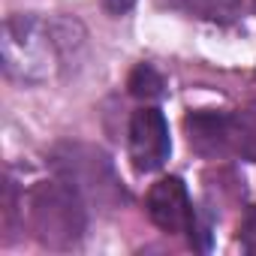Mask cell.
Listing matches in <instances>:
<instances>
[{
    "label": "cell",
    "mask_w": 256,
    "mask_h": 256,
    "mask_svg": "<svg viewBox=\"0 0 256 256\" xmlns=\"http://www.w3.org/2000/svg\"><path fill=\"white\" fill-rule=\"evenodd\" d=\"M172 154V139H169V124L160 108L142 106L130 118V160L136 172H157L166 166Z\"/></svg>",
    "instance_id": "obj_5"
},
{
    "label": "cell",
    "mask_w": 256,
    "mask_h": 256,
    "mask_svg": "<svg viewBox=\"0 0 256 256\" xmlns=\"http://www.w3.org/2000/svg\"><path fill=\"white\" fill-rule=\"evenodd\" d=\"M28 223L34 238L52 250H72L88 232V199L64 178L40 181L28 193Z\"/></svg>",
    "instance_id": "obj_1"
},
{
    "label": "cell",
    "mask_w": 256,
    "mask_h": 256,
    "mask_svg": "<svg viewBox=\"0 0 256 256\" xmlns=\"http://www.w3.org/2000/svg\"><path fill=\"white\" fill-rule=\"evenodd\" d=\"M136 6V0H102V10L108 16H124V12H130Z\"/></svg>",
    "instance_id": "obj_11"
},
{
    "label": "cell",
    "mask_w": 256,
    "mask_h": 256,
    "mask_svg": "<svg viewBox=\"0 0 256 256\" xmlns=\"http://www.w3.org/2000/svg\"><path fill=\"white\" fill-rule=\"evenodd\" d=\"M157 4L190 18H205L217 24H232L241 16V0H157Z\"/></svg>",
    "instance_id": "obj_7"
},
{
    "label": "cell",
    "mask_w": 256,
    "mask_h": 256,
    "mask_svg": "<svg viewBox=\"0 0 256 256\" xmlns=\"http://www.w3.org/2000/svg\"><path fill=\"white\" fill-rule=\"evenodd\" d=\"M238 241L247 253L256 256V205H250L241 217V226H238Z\"/></svg>",
    "instance_id": "obj_10"
},
{
    "label": "cell",
    "mask_w": 256,
    "mask_h": 256,
    "mask_svg": "<svg viewBox=\"0 0 256 256\" xmlns=\"http://www.w3.org/2000/svg\"><path fill=\"white\" fill-rule=\"evenodd\" d=\"M126 90H130V96H136L142 102H157L166 96V78L151 64H139L130 72V78H126Z\"/></svg>",
    "instance_id": "obj_8"
},
{
    "label": "cell",
    "mask_w": 256,
    "mask_h": 256,
    "mask_svg": "<svg viewBox=\"0 0 256 256\" xmlns=\"http://www.w3.org/2000/svg\"><path fill=\"white\" fill-rule=\"evenodd\" d=\"M52 169L58 178L72 184L88 202L118 208L126 202V190L114 175V166L106 151L82 142H64L52 151Z\"/></svg>",
    "instance_id": "obj_3"
},
{
    "label": "cell",
    "mask_w": 256,
    "mask_h": 256,
    "mask_svg": "<svg viewBox=\"0 0 256 256\" xmlns=\"http://www.w3.org/2000/svg\"><path fill=\"white\" fill-rule=\"evenodd\" d=\"M190 148L199 157H226L235 154V114L229 112H190L184 120Z\"/></svg>",
    "instance_id": "obj_6"
},
{
    "label": "cell",
    "mask_w": 256,
    "mask_h": 256,
    "mask_svg": "<svg viewBox=\"0 0 256 256\" xmlns=\"http://www.w3.org/2000/svg\"><path fill=\"white\" fill-rule=\"evenodd\" d=\"M253 6H256V0H253Z\"/></svg>",
    "instance_id": "obj_12"
},
{
    "label": "cell",
    "mask_w": 256,
    "mask_h": 256,
    "mask_svg": "<svg viewBox=\"0 0 256 256\" xmlns=\"http://www.w3.org/2000/svg\"><path fill=\"white\" fill-rule=\"evenodd\" d=\"M145 208H148V217L163 232H169V235H187L196 250H211V232L199 223L196 208H193L190 193H187V184L181 178H175V175L160 178L148 190Z\"/></svg>",
    "instance_id": "obj_4"
},
{
    "label": "cell",
    "mask_w": 256,
    "mask_h": 256,
    "mask_svg": "<svg viewBox=\"0 0 256 256\" xmlns=\"http://www.w3.org/2000/svg\"><path fill=\"white\" fill-rule=\"evenodd\" d=\"M235 154L256 163V102L235 112Z\"/></svg>",
    "instance_id": "obj_9"
},
{
    "label": "cell",
    "mask_w": 256,
    "mask_h": 256,
    "mask_svg": "<svg viewBox=\"0 0 256 256\" xmlns=\"http://www.w3.org/2000/svg\"><path fill=\"white\" fill-rule=\"evenodd\" d=\"M4 70L18 82H42L48 78L54 58L60 52L58 34L40 22L36 16H10L4 22Z\"/></svg>",
    "instance_id": "obj_2"
}]
</instances>
